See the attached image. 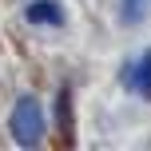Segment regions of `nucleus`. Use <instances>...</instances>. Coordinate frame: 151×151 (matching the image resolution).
I'll return each mask as SVG.
<instances>
[{
  "label": "nucleus",
  "instance_id": "nucleus-4",
  "mask_svg": "<svg viewBox=\"0 0 151 151\" xmlns=\"http://www.w3.org/2000/svg\"><path fill=\"white\" fill-rule=\"evenodd\" d=\"M147 4L151 0H119V20L123 24H139L147 16Z\"/></svg>",
  "mask_w": 151,
  "mask_h": 151
},
{
  "label": "nucleus",
  "instance_id": "nucleus-3",
  "mask_svg": "<svg viewBox=\"0 0 151 151\" xmlns=\"http://www.w3.org/2000/svg\"><path fill=\"white\" fill-rule=\"evenodd\" d=\"M127 83H131V91H139V96H147V99H151V48L139 56L135 64H131Z\"/></svg>",
  "mask_w": 151,
  "mask_h": 151
},
{
  "label": "nucleus",
  "instance_id": "nucleus-1",
  "mask_svg": "<svg viewBox=\"0 0 151 151\" xmlns=\"http://www.w3.org/2000/svg\"><path fill=\"white\" fill-rule=\"evenodd\" d=\"M8 131H12V139H16L20 147H36V143H40V135H44V107H40L36 96L16 99L12 119H8Z\"/></svg>",
  "mask_w": 151,
  "mask_h": 151
},
{
  "label": "nucleus",
  "instance_id": "nucleus-2",
  "mask_svg": "<svg viewBox=\"0 0 151 151\" xmlns=\"http://www.w3.org/2000/svg\"><path fill=\"white\" fill-rule=\"evenodd\" d=\"M28 24L60 28V24H64V8L56 4V0H32V4H28Z\"/></svg>",
  "mask_w": 151,
  "mask_h": 151
}]
</instances>
